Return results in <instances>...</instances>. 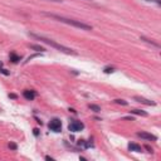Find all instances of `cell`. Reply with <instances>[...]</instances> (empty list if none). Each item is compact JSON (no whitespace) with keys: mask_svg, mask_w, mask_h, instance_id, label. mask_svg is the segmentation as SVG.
Returning a JSON list of instances; mask_svg holds the SVG:
<instances>
[{"mask_svg":"<svg viewBox=\"0 0 161 161\" xmlns=\"http://www.w3.org/2000/svg\"><path fill=\"white\" fill-rule=\"evenodd\" d=\"M29 35H30L32 38L37 39V40H40L44 44H48V46H50L52 48H54V49H57V50H59L62 53H64V54H69V56H77L78 54L76 50L63 46V44H59V43H57L56 40H53V39H49L47 37H44V35H39V34H35V33H29Z\"/></svg>","mask_w":161,"mask_h":161,"instance_id":"cell-1","label":"cell"},{"mask_svg":"<svg viewBox=\"0 0 161 161\" xmlns=\"http://www.w3.org/2000/svg\"><path fill=\"white\" fill-rule=\"evenodd\" d=\"M44 16H48V18H52L57 22H60V23H64V24H68V25H72L74 28H78V29H82V30H92L93 26L89 25L87 23H83L80 20H76V19H69V18H66V16H62V15H57V14H53V13H43Z\"/></svg>","mask_w":161,"mask_h":161,"instance_id":"cell-2","label":"cell"},{"mask_svg":"<svg viewBox=\"0 0 161 161\" xmlns=\"http://www.w3.org/2000/svg\"><path fill=\"white\" fill-rule=\"evenodd\" d=\"M84 128V123L82 121H78V120H70L69 125H68V130L70 132H79Z\"/></svg>","mask_w":161,"mask_h":161,"instance_id":"cell-3","label":"cell"},{"mask_svg":"<svg viewBox=\"0 0 161 161\" xmlns=\"http://www.w3.org/2000/svg\"><path fill=\"white\" fill-rule=\"evenodd\" d=\"M49 130L53 132H60L62 131V121L57 117L52 118L49 121Z\"/></svg>","mask_w":161,"mask_h":161,"instance_id":"cell-4","label":"cell"},{"mask_svg":"<svg viewBox=\"0 0 161 161\" xmlns=\"http://www.w3.org/2000/svg\"><path fill=\"white\" fill-rule=\"evenodd\" d=\"M137 136L146 140V141H157V137L155 135H152V133H150V132H145V131L137 132Z\"/></svg>","mask_w":161,"mask_h":161,"instance_id":"cell-5","label":"cell"},{"mask_svg":"<svg viewBox=\"0 0 161 161\" xmlns=\"http://www.w3.org/2000/svg\"><path fill=\"white\" fill-rule=\"evenodd\" d=\"M23 97L26 101H33L34 98L37 97V93H35V91H33V89H25L23 92Z\"/></svg>","mask_w":161,"mask_h":161,"instance_id":"cell-6","label":"cell"},{"mask_svg":"<svg viewBox=\"0 0 161 161\" xmlns=\"http://www.w3.org/2000/svg\"><path fill=\"white\" fill-rule=\"evenodd\" d=\"M133 100L137 101L139 103H142V104H146V106H155L156 103L154 101H150L147 98H144V97H140V96H135L133 97Z\"/></svg>","mask_w":161,"mask_h":161,"instance_id":"cell-7","label":"cell"},{"mask_svg":"<svg viewBox=\"0 0 161 161\" xmlns=\"http://www.w3.org/2000/svg\"><path fill=\"white\" fill-rule=\"evenodd\" d=\"M140 39H141V40H144V42H145V43H147V44H151V46L155 47V48H160V44H159V43L154 42L152 39H149V38H146V37H144V35H141Z\"/></svg>","mask_w":161,"mask_h":161,"instance_id":"cell-8","label":"cell"},{"mask_svg":"<svg viewBox=\"0 0 161 161\" xmlns=\"http://www.w3.org/2000/svg\"><path fill=\"white\" fill-rule=\"evenodd\" d=\"M128 150L133 151V152H141L142 147L140 145H137V144H133V142H131V144H128Z\"/></svg>","mask_w":161,"mask_h":161,"instance_id":"cell-9","label":"cell"},{"mask_svg":"<svg viewBox=\"0 0 161 161\" xmlns=\"http://www.w3.org/2000/svg\"><path fill=\"white\" fill-rule=\"evenodd\" d=\"M132 115H139V116H142V117H146L147 116V112H145V111H142V110H132V111H130Z\"/></svg>","mask_w":161,"mask_h":161,"instance_id":"cell-10","label":"cell"},{"mask_svg":"<svg viewBox=\"0 0 161 161\" xmlns=\"http://www.w3.org/2000/svg\"><path fill=\"white\" fill-rule=\"evenodd\" d=\"M10 60L13 62V63H18V62L20 60V56H18L16 53H10Z\"/></svg>","mask_w":161,"mask_h":161,"instance_id":"cell-11","label":"cell"},{"mask_svg":"<svg viewBox=\"0 0 161 161\" xmlns=\"http://www.w3.org/2000/svg\"><path fill=\"white\" fill-rule=\"evenodd\" d=\"M29 48H30V49H33V50H37V52H44V50H46V49H44V47L37 46V44H30Z\"/></svg>","mask_w":161,"mask_h":161,"instance_id":"cell-12","label":"cell"},{"mask_svg":"<svg viewBox=\"0 0 161 161\" xmlns=\"http://www.w3.org/2000/svg\"><path fill=\"white\" fill-rule=\"evenodd\" d=\"M78 145H79V146H82L83 149H88V147H91V146H92L91 144H88V142H86V141H83V140H79Z\"/></svg>","mask_w":161,"mask_h":161,"instance_id":"cell-13","label":"cell"},{"mask_svg":"<svg viewBox=\"0 0 161 161\" xmlns=\"http://www.w3.org/2000/svg\"><path fill=\"white\" fill-rule=\"evenodd\" d=\"M89 110H92L93 112H101V107L97 104H89Z\"/></svg>","mask_w":161,"mask_h":161,"instance_id":"cell-14","label":"cell"},{"mask_svg":"<svg viewBox=\"0 0 161 161\" xmlns=\"http://www.w3.org/2000/svg\"><path fill=\"white\" fill-rule=\"evenodd\" d=\"M103 72L107 73V74L113 73V72H115V68H113V67H104V68H103Z\"/></svg>","mask_w":161,"mask_h":161,"instance_id":"cell-15","label":"cell"},{"mask_svg":"<svg viewBox=\"0 0 161 161\" xmlns=\"http://www.w3.org/2000/svg\"><path fill=\"white\" fill-rule=\"evenodd\" d=\"M116 103H118V104H122V106H127V102L126 101H123V100H120V98H117V100H115Z\"/></svg>","mask_w":161,"mask_h":161,"instance_id":"cell-16","label":"cell"},{"mask_svg":"<svg viewBox=\"0 0 161 161\" xmlns=\"http://www.w3.org/2000/svg\"><path fill=\"white\" fill-rule=\"evenodd\" d=\"M0 73H3V74H5V76H9V74H10V73H9L8 70L4 69V68H0Z\"/></svg>","mask_w":161,"mask_h":161,"instance_id":"cell-17","label":"cell"},{"mask_svg":"<svg viewBox=\"0 0 161 161\" xmlns=\"http://www.w3.org/2000/svg\"><path fill=\"white\" fill-rule=\"evenodd\" d=\"M9 149H12V150H14V151H15L18 147H16V145H15V144H13V142H10V144H9Z\"/></svg>","mask_w":161,"mask_h":161,"instance_id":"cell-18","label":"cell"},{"mask_svg":"<svg viewBox=\"0 0 161 161\" xmlns=\"http://www.w3.org/2000/svg\"><path fill=\"white\" fill-rule=\"evenodd\" d=\"M146 2H151V3L157 4V5H161V0H146Z\"/></svg>","mask_w":161,"mask_h":161,"instance_id":"cell-19","label":"cell"},{"mask_svg":"<svg viewBox=\"0 0 161 161\" xmlns=\"http://www.w3.org/2000/svg\"><path fill=\"white\" fill-rule=\"evenodd\" d=\"M33 131H34V135H35V136H38V135H39V130H38V128H34Z\"/></svg>","mask_w":161,"mask_h":161,"instance_id":"cell-20","label":"cell"},{"mask_svg":"<svg viewBox=\"0 0 161 161\" xmlns=\"http://www.w3.org/2000/svg\"><path fill=\"white\" fill-rule=\"evenodd\" d=\"M9 97H10V98H14V100H16V94H14V93H12V94H9Z\"/></svg>","mask_w":161,"mask_h":161,"instance_id":"cell-21","label":"cell"},{"mask_svg":"<svg viewBox=\"0 0 161 161\" xmlns=\"http://www.w3.org/2000/svg\"><path fill=\"white\" fill-rule=\"evenodd\" d=\"M44 159H46V160H50V161H53V160H54V157H52V156H46Z\"/></svg>","mask_w":161,"mask_h":161,"instance_id":"cell-22","label":"cell"},{"mask_svg":"<svg viewBox=\"0 0 161 161\" xmlns=\"http://www.w3.org/2000/svg\"><path fill=\"white\" fill-rule=\"evenodd\" d=\"M52 2H56V3H62L63 0H52Z\"/></svg>","mask_w":161,"mask_h":161,"instance_id":"cell-23","label":"cell"},{"mask_svg":"<svg viewBox=\"0 0 161 161\" xmlns=\"http://www.w3.org/2000/svg\"><path fill=\"white\" fill-rule=\"evenodd\" d=\"M0 68H3V62H0Z\"/></svg>","mask_w":161,"mask_h":161,"instance_id":"cell-24","label":"cell"}]
</instances>
